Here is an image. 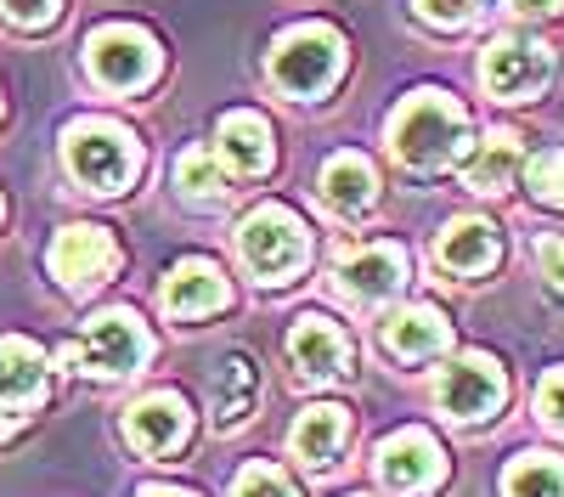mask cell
I'll use <instances>...</instances> for the list:
<instances>
[{"label":"cell","instance_id":"25","mask_svg":"<svg viewBox=\"0 0 564 497\" xmlns=\"http://www.w3.org/2000/svg\"><path fill=\"white\" fill-rule=\"evenodd\" d=\"M531 198L547 209H564V148H547L531 159Z\"/></svg>","mask_w":564,"mask_h":497},{"label":"cell","instance_id":"5","mask_svg":"<svg viewBox=\"0 0 564 497\" xmlns=\"http://www.w3.org/2000/svg\"><path fill=\"white\" fill-rule=\"evenodd\" d=\"M148 350H153V339H148L135 311H97L85 323L79 345H74L79 368L97 374V379H130L141 361H148Z\"/></svg>","mask_w":564,"mask_h":497},{"label":"cell","instance_id":"17","mask_svg":"<svg viewBox=\"0 0 564 497\" xmlns=\"http://www.w3.org/2000/svg\"><path fill=\"white\" fill-rule=\"evenodd\" d=\"M322 204L334 215H367L372 198H379V175H372V164L361 153H334L322 164Z\"/></svg>","mask_w":564,"mask_h":497},{"label":"cell","instance_id":"8","mask_svg":"<svg viewBox=\"0 0 564 497\" xmlns=\"http://www.w3.org/2000/svg\"><path fill=\"white\" fill-rule=\"evenodd\" d=\"M553 74V57L542 40H525V34H502L486 45L480 57V85L491 90L497 102H531L536 90L547 85Z\"/></svg>","mask_w":564,"mask_h":497},{"label":"cell","instance_id":"26","mask_svg":"<svg viewBox=\"0 0 564 497\" xmlns=\"http://www.w3.org/2000/svg\"><path fill=\"white\" fill-rule=\"evenodd\" d=\"M231 497H300V491L289 486V475H282V469H271V464H249L238 480H231Z\"/></svg>","mask_w":564,"mask_h":497},{"label":"cell","instance_id":"4","mask_svg":"<svg viewBox=\"0 0 564 497\" xmlns=\"http://www.w3.org/2000/svg\"><path fill=\"white\" fill-rule=\"evenodd\" d=\"M238 249L249 260V271L260 283H294L300 266L311 260V238H305V220L282 204H260L243 233H238Z\"/></svg>","mask_w":564,"mask_h":497},{"label":"cell","instance_id":"9","mask_svg":"<svg viewBox=\"0 0 564 497\" xmlns=\"http://www.w3.org/2000/svg\"><path fill=\"white\" fill-rule=\"evenodd\" d=\"M45 266H52V278L68 283V289H90L97 278L119 266V244L102 233V226H68V233L52 238L45 249Z\"/></svg>","mask_w":564,"mask_h":497},{"label":"cell","instance_id":"23","mask_svg":"<svg viewBox=\"0 0 564 497\" xmlns=\"http://www.w3.org/2000/svg\"><path fill=\"white\" fill-rule=\"evenodd\" d=\"M502 497H564V458L525 452L502 469Z\"/></svg>","mask_w":564,"mask_h":497},{"label":"cell","instance_id":"22","mask_svg":"<svg viewBox=\"0 0 564 497\" xmlns=\"http://www.w3.org/2000/svg\"><path fill=\"white\" fill-rule=\"evenodd\" d=\"M254 401H260V368H254V356L231 350L220 368H215V419L220 424H238V419L254 413Z\"/></svg>","mask_w":564,"mask_h":497},{"label":"cell","instance_id":"3","mask_svg":"<svg viewBox=\"0 0 564 497\" xmlns=\"http://www.w3.org/2000/svg\"><path fill=\"white\" fill-rule=\"evenodd\" d=\"M339 74H345V40L327 23H300L289 34H276V45H271V85L276 90L311 102Z\"/></svg>","mask_w":564,"mask_h":497},{"label":"cell","instance_id":"20","mask_svg":"<svg viewBox=\"0 0 564 497\" xmlns=\"http://www.w3.org/2000/svg\"><path fill=\"white\" fill-rule=\"evenodd\" d=\"M294 458L300 464H311V469H327V464H334L339 458V452H345V441H350V413H345V407H311V413L294 424Z\"/></svg>","mask_w":564,"mask_h":497},{"label":"cell","instance_id":"15","mask_svg":"<svg viewBox=\"0 0 564 497\" xmlns=\"http://www.w3.org/2000/svg\"><path fill=\"white\" fill-rule=\"evenodd\" d=\"M45 396V356L34 339H0V413H29Z\"/></svg>","mask_w":564,"mask_h":497},{"label":"cell","instance_id":"13","mask_svg":"<svg viewBox=\"0 0 564 497\" xmlns=\"http://www.w3.org/2000/svg\"><path fill=\"white\" fill-rule=\"evenodd\" d=\"M406 283V255L395 244H372V249H356L339 260V289L361 305H379L390 294H401Z\"/></svg>","mask_w":564,"mask_h":497},{"label":"cell","instance_id":"31","mask_svg":"<svg viewBox=\"0 0 564 497\" xmlns=\"http://www.w3.org/2000/svg\"><path fill=\"white\" fill-rule=\"evenodd\" d=\"M520 18H553V12H564V0H508Z\"/></svg>","mask_w":564,"mask_h":497},{"label":"cell","instance_id":"27","mask_svg":"<svg viewBox=\"0 0 564 497\" xmlns=\"http://www.w3.org/2000/svg\"><path fill=\"white\" fill-rule=\"evenodd\" d=\"M57 7L63 0H0V18L18 23V29H45L57 18Z\"/></svg>","mask_w":564,"mask_h":497},{"label":"cell","instance_id":"12","mask_svg":"<svg viewBox=\"0 0 564 497\" xmlns=\"http://www.w3.org/2000/svg\"><path fill=\"white\" fill-rule=\"evenodd\" d=\"M231 305V283L215 260H175L170 278H164V311L170 316H215Z\"/></svg>","mask_w":564,"mask_h":497},{"label":"cell","instance_id":"32","mask_svg":"<svg viewBox=\"0 0 564 497\" xmlns=\"http://www.w3.org/2000/svg\"><path fill=\"white\" fill-rule=\"evenodd\" d=\"M141 497H186V491H181V486H148Z\"/></svg>","mask_w":564,"mask_h":497},{"label":"cell","instance_id":"30","mask_svg":"<svg viewBox=\"0 0 564 497\" xmlns=\"http://www.w3.org/2000/svg\"><path fill=\"white\" fill-rule=\"evenodd\" d=\"M536 266H542L547 289L564 294V238H542V244H536Z\"/></svg>","mask_w":564,"mask_h":497},{"label":"cell","instance_id":"2","mask_svg":"<svg viewBox=\"0 0 564 497\" xmlns=\"http://www.w3.org/2000/svg\"><path fill=\"white\" fill-rule=\"evenodd\" d=\"M63 159L74 170L79 187L90 193H124L135 170H141V148L124 125H108V119H79L68 136H63Z\"/></svg>","mask_w":564,"mask_h":497},{"label":"cell","instance_id":"1","mask_svg":"<svg viewBox=\"0 0 564 497\" xmlns=\"http://www.w3.org/2000/svg\"><path fill=\"white\" fill-rule=\"evenodd\" d=\"M390 148L406 170H446L468 148V114L446 90H412L390 119Z\"/></svg>","mask_w":564,"mask_h":497},{"label":"cell","instance_id":"6","mask_svg":"<svg viewBox=\"0 0 564 497\" xmlns=\"http://www.w3.org/2000/svg\"><path fill=\"white\" fill-rule=\"evenodd\" d=\"M85 68L108 90H141L159 74V45L135 23H108V29H97L85 40Z\"/></svg>","mask_w":564,"mask_h":497},{"label":"cell","instance_id":"16","mask_svg":"<svg viewBox=\"0 0 564 497\" xmlns=\"http://www.w3.org/2000/svg\"><path fill=\"white\" fill-rule=\"evenodd\" d=\"M435 260L446 271H457V278H480V271H491L502 260V238H497V226L491 220H452L441 244H435Z\"/></svg>","mask_w":564,"mask_h":497},{"label":"cell","instance_id":"11","mask_svg":"<svg viewBox=\"0 0 564 497\" xmlns=\"http://www.w3.org/2000/svg\"><path fill=\"white\" fill-rule=\"evenodd\" d=\"M193 430V413L175 390H159V396H141L130 413H124V435L135 452H153V458H170V452L186 441Z\"/></svg>","mask_w":564,"mask_h":497},{"label":"cell","instance_id":"14","mask_svg":"<svg viewBox=\"0 0 564 497\" xmlns=\"http://www.w3.org/2000/svg\"><path fill=\"white\" fill-rule=\"evenodd\" d=\"M289 356H294L300 379H311V385L350 374V339L327 323V316H300L294 334H289Z\"/></svg>","mask_w":564,"mask_h":497},{"label":"cell","instance_id":"7","mask_svg":"<svg viewBox=\"0 0 564 497\" xmlns=\"http://www.w3.org/2000/svg\"><path fill=\"white\" fill-rule=\"evenodd\" d=\"M435 401H441V413H446V419H457V424H480V419H491L497 407L508 401V379H502V368H497L486 350H468V356L452 361V368H441V379H435Z\"/></svg>","mask_w":564,"mask_h":497},{"label":"cell","instance_id":"10","mask_svg":"<svg viewBox=\"0 0 564 497\" xmlns=\"http://www.w3.org/2000/svg\"><path fill=\"white\" fill-rule=\"evenodd\" d=\"M441 475H446V458L430 430H395L379 446V480L390 491H430Z\"/></svg>","mask_w":564,"mask_h":497},{"label":"cell","instance_id":"24","mask_svg":"<svg viewBox=\"0 0 564 497\" xmlns=\"http://www.w3.org/2000/svg\"><path fill=\"white\" fill-rule=\"evenodd\" d=\"M175 181H181V193L193 198V204H220L226 198V175L209 164V153H198V148H186L181 159H175Z\"/></svg>","mask_w":564,"mask_h":497},{"label":"cell","instance_id":"19","mask_svg":"<svg viewBox=\"0 0 564 497\" xmlns=\"http://www.w3.org/2000/svg\"><path fill=\"white\" fill-rule=\"evenodd\" d=\"M384 345L401 356V361H423V356H441L452 345V328L435 305H406L384 323Z\"/></svg>","mask_w":564,"mask_h":497},{"label":"cell","instance_id":"21","mask_svg":"<svg viewBox=\"0 0 564 497\" xmlns=\"http://www.w3.org/2000/svg\"><path fill=\"white\" fill-rule=\"evenodd\" d=\"M520 164H525L520 136H513V130H491L486 142L468 153L463 187H475V193H508V181H513V170H520Z\"/></svg>","mask_w":564,"mask_h":497},{"label":"cell","instance_id":"18","mask_svg":"<svg viewBox=\"0 0 564 497\" xmlns=\"http://www.w3.org/2000/svg\"><path fill=\"white\" fill-rule=\"evenodd\" d=\"M220 159L238 170V175H265L276 148H271V125L254 108H238L220 119Z\"/></svg>","mask_w":564,"mask_h":497},{"label":"cell","instance_id":"29","mask_svg":"<svg viewBox=\"0 0 564 497\" xmlns=\"http://www.w3.org/2000/svg\"><path fill=\"white\" fill-rule=\"evenodd\" d=\"M417 12L430 23H441V29H463L468 18L480 12V0H417Z\"/></svg>","mask_w":564,"mask_h":497},{"label":"cell","instance_id":"28","mask_svg":"<svg viewBox=\"0 0 564 497\" xmlns=\"http://www.w3.org/2000/svg\"><path fill=\"white\" fill-rule=\"evenodd\" d=\"M536 413H542L547 430L564 435V368H553V374L542 379V390H536Z\"/></svg>","mask_w":564,"mask_h":497}]
</instances>
